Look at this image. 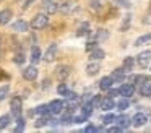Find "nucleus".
Returning <instances> with one entry per match:
<instances>
[{
    "label": "nucleus",
    "instance_id": "obj_1",
    "mask_svg": "<svg viewBox=\"0 0 151 133\" xmlns=\"http://www.w3.org/2000/svg\"><path fill=\"white\" fill-rule=\"evenodd\" d=\"M10 109H12V114L13 117H21V112H23V99L20 96H13L10 101Z\"/></svg>",
    "mask_w": 151,
    "mask_h": 133
},
{
    "label": "nucleus",
    "instance_id": "obj_2",
    "mask_svg": "<svg viewBox=\"0 0 151 133\" xmlns=\"http://www.w3.org/2000/svg\"><path fill=\"white\" fill-rule=\"evenodd\" d=\"M47 23H49V18H47L46 13H39V15H36L33 18V21H31V28L33 29H42L47 26Z\"/></svg>",
    "mask_w": 151,
    "mask_h": 133
},
{
    "label": "nucleus",
    "instance_id": "obj_3",
    "mask_svg": "<svg viewBox=\"0 0 151 133\" xmlns=\"http://www.w3.org/2000/svg\"><path fill=\"white\" fill-rule=\"evenodd\" d=\"M137 63L140 65L141 68H146L148 65L151 63V50H145V52H141V54H138Z\"/></svg>",
    "mask_w": 151,
    "mask_h": 133
},
{
    "label": "nucleus",
    "instance_id": "obj_4",
    "mask_svg": "<svg viewBox=\"0 0 151 133\" xmlns=\"http://www.w3.org/2000/svg\"><path fill=\"white\" fill-rule=\"evenodd\" d=\"M23 78H24V80H28V81H34L37 78V68L34 67V63L29 65V67H26L23 70Z\"/></svg>",
    "mask_w": 151,
    "mask_h": 133
},
{
    "label": "nucleus",
    "instance_id": "obj_5",
    "mask_svg": "<svg viewBox=\"0 0 151 133\" xmlns=\"http://www.w3.org/2000/svg\"><path fill=\"white\" fill-rule=\"evenodd\" d=\"M133 94H135V84L133 83H124L120 86V96L132 97Z\"/></svg>",
    "mask_w": 151,
    "mask_h": 133
},
{
    "label": "nucleus",
    "instance_id": "obj_6",
    "mask_svg": "<svg viewBox=\"0 0 151 133\" xmlns=\"http://www.w3.org/2000/svg\"><path fill=\"white\" fill-rule=\"evenodd\" d=\"M146 122H148V117L145 115L143 112H138V114H135V115L132 117V125L133 127H143Z\"/></svg>",
    "mask_w": 151,
    "mask_h": 133
},
{
    "label": "nucleus",
    "instance_id": "obj_7",
    "mask_svg": "<svg viewBox=\"0 0 151 133\" xmlns=\"http://www.w3.org/2000/svg\"><path fill=\"white\" fill-rule=\"evenodd\" d=\"M55 55H57V44H50L49 49H47L46 55L42 57L44 62H47V63H50L52 60H55Z\"/></svg>",
    "mask_w": 151,
    "mask_h": 133
},
{
    "label": "nucleus",
    "instance_id": "obj_8",
    "mask_svg": "<svg viewBox=\"0 0 151 133\" xmlns=\"http://www.w3.org/2000/svg\"><path fill=\"white\" fill-rule=\"evenodd\" d=\"M29 26L31 24H28V23L23 21V19H17V21L12 24V29H13V31H17V32H26L28 29H29Z\"/></svg>",
    "mask_w": 151,
    "mask_h": 133
},
{
    "label": "nucleus",
    "instance_id": "obj_9",
    "mask_svg": "<svg viewBox=\"0 0 151 133\" xmlns=\"http://www.w3.org/2000/svg\"><path fill=\"white\" fill-rule=\"evenodd\" d=\"M49 106H50V114H52V115H59V114L63 110V101L55 99V101H52Z\"/></svg>",
    "mask_w": 151,
    "mask_h": 133
},
{
    "label": "nucleus",
    "instance_id": "obj_10",
    "mask_svg": "<svg viewBox=\"0 0 151 133\" xmlns=\"http://www.w3.org/2000/svg\"><path fill=\"white\" fill-rule=\"evenodd\" d=\"M99 70H101V65L98 63V60H93L91 63L86 65V73H88L89 76H96V75L99 73Z\"/></svg>",
    "mask_w": 151,
    "mask_h": 133
},
{
    "label": "nucleus",
    "instance_id": "obj_11",
    "mask_svg": "<svg viewBox=\"0 0 151 133\" xmlns=\"http://www.w3.org/2000/svg\"><path fill=\"white\" fill-rule=\"evenodd\" d=\"M115 107V102H114V97L107 96V97H102V102H101V109L106 110V112H109V110H112Z\"/></svg>",
    "mask_w": 151,
    "mask_h": 133
},
{
    "label": "nucleus",
    "instance_id": "obj_12",
    "mask_svg": "<svg viewBox=\"0 0 151 133\" xmlns=\"http://www.w3.org/2000/svg\"><path fill=\"white\" fill-rule=\"evenodd\" d=\"M112 83H114L112 76H104V78H101V81H99V89H101V91H109V89L112 88Z\"/></svg>",
    "mask_w": 151,
    "mask_h": 133
},
{
    "label": "nucleus",
    "instance_id": "obj_13",
    "mask_svg": "<svg viewBox=\"0 0 151 133\" xmlns=\"http://www.w3.org/2000/svg\"><path fill=\"white\" fill-rule=\"evenodd\" d=\"M29 58H31V62H33L34 65H36L41 58H42V52H41V49L37 47V45H33V49H31V57Z\"/></svg>",
    "mask_w": 151,
    "mask_h": 133
},
{
    "label": "nucleus",
    "instance_id": "obj_14",
    "mask_svg": "<svg viewBox=\"0 0 151 133\" xmlns=\"http://www.w3.org/2000/svg\"><path fill=\"white\" fill-rule=\"evenodd\" d=\"M112 80H114V83H122V81L125 80V70L124 68H117V70L112 71Z\"/></svg>",
    "mask_w": 151,
    "mask_h": 133
},
{
    "label": "nucleus",
    "instance_id": "obj_15",
    "mask_svg": "<svg viewBox=\"0 0 151 133\" xmlns=\"http://www.w3.org/2000/svg\"><path fill=\"white\" fill-rule=\"evenodd\" d=\"M44 8L47 10V13H55L59 10V3H55L54 0H44L42 2Z\"/></svg>",
    "mask_w": 151,
    "mask_h": 133
},
{
    "label": "nucleus",
    "instance_id": "obj_16",
    "mask_svg": "<svg viewBox=\"0 0 151 133\" xmlns=\"http://www.w3.org/2000/svg\"><path fill=\"white\" fill-rule=\"evenodd\" d=\"M115 123L120 125L122 128H127V127H130L132 119H130V117H127V115H119V117H115Z\"/></svg>",
    "mask_w": 151,
    "mask_h": 133
},
{
    "label": "nucleus",
    "instance_id": "obj_17",
    "mask_svg": "<svg viewBox=\"0 0 151 133\" xmlns=\"http://www.w3.org/2000/svg\"><path fill=\"white\" fill-rule=\"evenodd\" d=\"M12 10H2L0 12V26H4V24H7L8 21L12 19Z\"/></svg>",
    "mask_w": 151,
    "mask_h": 133
},
{
    "label": "nucleus",
    "instance_id": "obj_18",
    "mask_svg": "<svg viewBox=\"0 0 151 133\" xmlns=\"http://www.w3.org/2000/svg\"><path fill=\"white\" fill-rule=\"evenodd\" d=\"M57 76L60 78V80H65L67 76L70 75V67H65V65H60V67H57Z\"/></svg>",
    "mask_w": 151,
    "mask_h": 133
},
{
    "label": "nucleus",
    "instance_id": "obj_19",
    "mask_svg": "<svg viewBox=\"0 0 151 133\" xmlns=\"http://www.w3.org/2000/svg\"><path fill=\"white\" fill-rule=\"evenodd\" d=\"M104 57H106V52L102 50V49H99V47H96L94 50H91V55H89L91 60H102Z\"/></svg>",
    "mask_w": 151,
    "mask_h": 133
},
{
    "label": "nucleus",
    "instance_id": "obj_20",
    "mask_svg": "<svg viewBox=\"0 0 151 133\" xmlns=\"http://www.w3.org/2000/svg\"><path fill=\"white\" fill-rule=\"evenodd\" d=\"M36 114H39V115H50V106L49 104H41V106L36 107Z\"/></svg>",
    "mask_w": 151,
    "mask_h": 133
},
{
    "label": "nucleus",
    "instance_id": "obj_21",
    "mask_svg": "<svg viewBox=\"0 0 151 133\" xmlns=\"http://www.w3.org/2000/svg\"><path fill=\"white\" fill-rule=\"evenodd\" d=\"M133 65H135L133 57H125V60H124V65H122V68H124V70H125V73H127V71H132V70H133Z\"/></svg>",
    "mask_w": 151,
    "mask_h": 133
},
{
    "label": "nucleus",
    "instance_id": "obj_22",
    "mask_svg": "<svg viewBox=\"0 0 151 133\" xmlns=\"http://www.w3.org/2000/svg\"><path fill=\"white\" fill-rule=\"evenodd\" d=\"M117 109L119 110H127L128 109V106H130V101H128V97H122V99H119L117 101Z\"/></svg>",
    "mask_w": 151,
    "mask_h": 133
},
{
    "label": "nucleus",
    "instance_id": "obj_23",
    "mask_svg": "<svg viewBox=\"0 0 151 133\" xmlns=\"http://www.w3.org/2000/svg\"><path fill=\"white\" fill-rule=\"evenodd\" d=\"M151 41V32H148V34H143V36H140V37L135 41V44L133 45H143V44H146V42H150Z\"/></svg>",
    "mask_w": 151,
    "mask_h": 133
},
{
    "label": "nucleus",
    "instance_id": "obj_24",
    "mask_svg": "<svg viewBox=\"0 0 151 133\" xmlns=\"http://www.w3.org/2000/svg\"><path fill=\"white\" fill-rule=\"evenodd\" d=\"M10 122H12V117L8 115V114H5V115H2V117H0V130L7 128V127L10 125Z\"/></svg>",
    "mask_w": 151,
    "mask_h": 133
},
{
    "label": "nucleus",
    "instance_id": "obj_25",
    "mask_svg": "<svg viewBox=\"0 0 151 133\" xmlns=\"http://www.w3.org/2000/svg\"><path fill=\"white\" fill-rule=\"evenodd\" d=\"M93 109H94V106H93L91 102H85V104L81 106V112L85 114V115H88V117L93 114Z\"/></svg>",
    "mask_w": 151,
    "mask_h": 133
},
{
    "label": "nucleus",
    "instance_id": "obj_26",
    "mask_svg": "<svg viewBox=\"0 0 151 133\" xmlns=\"http://www.w3.org/2000/svg\"><path fill=\"white\" fill-rule=\"evenodd\" d=\"M109 37V32L106 31V29H98V31H96V41H104V39H107Z\"/></svg>",
    "mask_w": 151,
    "mask_h": 133
},
{
    "label": "nucleus",
    "instance_id": "obj_27",
    "mask_svg": "<svg viewBox=\"0 0 151 133\" xmlns=\"http://www.w3.org/2000/svg\"><path fill=\"white\" fill-rule=\"evenodd\" d=\"M140 94H141V96H151V84L150 83H143V84H141Z\"/></svg>",
    "mask_w": 151,
    "mask_h": 133
},
{
    "label": "nucleus",
    "instance_id": "obj_28",
    "mask_svg": "<svg viewBox=\"0 0 151 133\" xmlns=\"http://www.w3.org/2000/svg\"><path fill=\"white\" fill-rule=\"evenodd\" d=\"M86 34H89V24L88 23H83L78 28V31H76V36H86Z\"/></svg>",
    "mask_w": 151,
    "mask_h": 133
},
{
    "label": "nucleus",
    "instance_id": "obj_29",
    "mask_svg": "<svg viewBox=\"0 0 151 133\" xmlns=\"http://www.w3.org/2000/svg\"><path fill=\"white\" fill-rule=\"evenodd\" d=\"M8 93H10V86H8V84H4V86L0 88V102L7 99Z\"/></svg>",
    "mask_w": 151,
    "mask_h": 133
},
{
    "label": "nucleus",
    "instance_id": "obj_30",
    "mask_svg": "<svg viewBox=\"0 0 151 133\" xmlns=\"http://www.w3.org/2000/svg\"><path fill=\"white\" fill-rule=\"evenodd\" d=\"M73 8H75V3H72V2H63L62 3V12L63 13H70Z\"/></svg>",
    "mask_w": 151,
    "mask_h": 133
},
{
    "label": "nucleus",
    "instance_id": "obj_31",
    "mask_svg": "<svg viewBox=\"0 0 151 133\" xmlns=\"http://www.w3.org/2000/svg\"><path fill=\"white\" fill-rule=\"evenodd\" d=\"M63 97H65V101H67V102H70V101L78 99V94H76V93H73V91H67V93L63 94Z\"/></svg>",
    "mask_w": 151,
    "mask_h": 133
},
{
    "label": "nucleus",
    "instance_id": "obj_32",
    "mask_svg": "<svg viewBox=\"0 0 151 133\" xmlns=\"http://www.w3.org/2000/svg\"><path fill=\"white\" fill-rule=\"evenodd\" d=\"M112 122H115L114 114H106V115L102 117V123H104V125H109V123H112Z\"/></svg>",
    "mask_w": 151,
    "mask_h": 133
},
{
    "label": "nucleus",
    "instance_id": "obj_33",
    "mask_svg": "<svg viewBox=\"0 0 151 133\" xmlns=\"http://www.w3.org/2000/svg\"><path fill=\"white\" fill-rule=\"evenodd\" d=\"M89 117L88 115H85V114H80V115H76V117H73V123H83V122H86Z\"/></svg>",
    "mask_w": 151,
    "mask_h": 133
},
{
    "label": "nucleus",
    "instance_id": "obj_34",
    "mask_svg": "<svg viewBox=\"0 0 151 133\" xmlns=\"http://www.w3.org/2000/svg\"><path fill=\"white\" fill-rule=\"evenodd\" d=\"M24 60H26V57H24V54H21V52H18V54L13 57V62H15L17 65H21Z\"/></svg>",
    "mask_w": 151,
    "mask_h": 133
},
{
    "label": "nucleus",
    "instance_id": "obj_35",
    "mask_svg": "<svg viewBox=\"0 0 151 133\" xmlns=\"http://www.w3.org/2000/svg\"><path fill=\"white\" fill-rule=\"evenodd\" d=\"M49 120H50V119H46V115H42L41 119L36 120V128H41V127L47 125V123H49Z\"/></svg>",
    "mask_w": 151,
    "mask_h": 133
},
{
    "label": "nucleus",
    "instance_id": "obj_36",
    "mask_svg": "<svg viewBox=\"0 0 151 133\" xmlns=\"http://www.w3.org/2000/svg\"><path fill=\"white\" fill-rule=\"evenodd\" d=\"M60 123H62V125H68V123H73L72 114H65V115L62 117V120H60Z\"/></svg>",
    "mask_w": 151,
    "mask_h": 133
},
{
    "label": "nucleus",
    "instance_id": "obj_37",
    "mask_svg": "<svg viewBox=\"0 0 151 133\" xmlns=\"http://www.w3.org/2000/svg\"><path fill=\"white\" fill-rule=\"evenodd\" d=\"M101 102H102V96H98V94H94L91 99V104L94 107H101Z\"/></svg>",
    "mask_w": 151,
    "mask_h": 133
},
{
    "label": "nucleus",
    "instance_id": "obj_38",
    "mask_svg": "<svg viewBox=\"0 0 151 133\" xmlns=\"http://www.w3.org/2000/svg\"><path fill=\"white\" fill-rule=\"evenodd\" d=\"M104 5V0H91V8L93 10H99Z\"/></svg>",
    "mask_w": 151,
    "mask_h": 133
},
{
    "label": "nucleus",
    "instance_id": "obj_39",
    "mask_svg": "<svg viewBox=\"0 0 151 133\" xmlns=\"http://www.w3.org/2000/svg\"><path fill=\"white\" fill-rule=\"evenodd\" d=\"M67 91H68V88H67V84H65V83H60L59 86H57V93H59L60 96H63V94H65Z\"/></svg>",
    "mask_w": 151,
    "mask_h": 133
},
{
    "label": "nucleus",
    "instance_id": "obj_40",
    "mask_svg": "<svg viewBox=\"0 0 151 133\" xmlns=\"http://www.w3.org/2000/svg\"><path fill=\"white\" fill-rule=\"evenodd\" d=\"M23 128H24V120L21 119V117H18V120H17V128H15V132H23Z\"/></svg>",
    "mask_w": 151,
    "mask_h": 133
},
{
    "label": "nucleus",
    "instance_id": "obj_41",
    "mask_svg": "<svg viewBox=\"0 0 151 133\" xmlns=\"http://www.w3.org/2000/svg\"><path fill=\"white\" fill-rule=\"evenodd\" d=\"M96 47H98V41H96V39H94V41H89L88 44H86V50H88V52L94 50Z\"/></svg>",
    "mask_w": 151,
    "mask_h": 133
},
{
    "label": "nucleus",
    "instance_id": "obj_42",
    "mask_svg": "<svg viewBox=\"0 0 151 133\" xmlns=\"http://www.w3.org/2000/svg\"><path fill=\"white\" fill-rule=\"evenodd\" d=\"M120 94V88L119 89H109V93H107V96H111V97H114V96H119Z\"/></svg>",
    "mask_w": 151,
    "mask_h": 133
},
{
    "label": "nucleus",
    "instance_id": "obj_43",
    "mask_svg": "<svg viewBox=\"0 0 151 133\" xmlns=\"http://www.w3.org/2000/svg\"><path fill=\"white\" fill-rule=\"evenodd\" d=\"M85 132H86V133H89V132H98V127H94L93 123H89V125L85 128Z\"/></svg>",
    "mask_w": 151,
    "mask_h": 133
},
{
    "label": "nucleus",
    "instance_id": "obj_44",
    "mask_svg": "<svg viewBox=\"0 0 151 133\" xmlns=\"http://www.w3.org/2000/svg\"><path fill=\"white\" fill-rule=\"evenodd\" d=\"M122 130H124V128H122L120 125H115V127H111L109 132H111V133H117V132H122Z\"/></svg>",
    "mask_w": 151,
    "mask_h": 133
},
{
    "label": "nucleus",
    "instance_id": "obj_45",
    "mask_svg": "<svg viewBox=\"0 0 151 133\" xmlns=\"http://www.w3.org/2000/svg\"><path fill=\"white\" fill-rule=\"evenodd\" d=\"M130 18H132L130 15H127V16H125V23H124V26H122V31H125V29H127V26H128V21H130Z\"/></svg>",
    "mask_w": 151,
    "mask_h": 133
},
{
    "label": "nucleus",
    "instance_id": "obj_46",
    "mask_svg": "<svg viewBox=\"0 0 151 133\" xmlns=\"http://www.w3.org/2000/svg\"><path fill=\"white\" fill-rule=\"evenodd\" d=\"M8 78H10V76H8L4 70H0V80H8Z\"/></svg>",
    "mask_w": 151,
    "mask_h": 133
},
{
    "label": "nucleus",
    "instance_id": "obj_47",
    "mask_svg": "<svg viewBox=\"0 0 151 133\" xmlns=\"http://www.w3.org/2000/svg\"><path fill=\"white\" fill-rule=\"evenodd\" d=\"M0 57H2V50H0Z\"/></svg>",
    "mask_w": 151,
    "mask_h": 133
}]
</instances>
